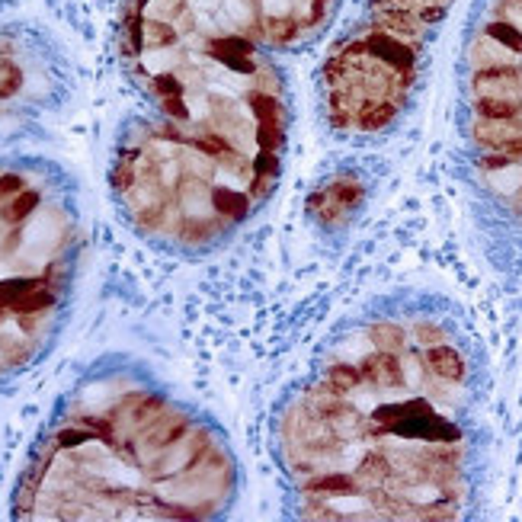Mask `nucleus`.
Here are the masks:
<instances>
[{"instance_id": "obj_5", "label": "nucleus", "mask_w": 522, "mask_h": 522, "mask_svg": "<svg viewBox=\"0 0 522 522\" xmlns=\"http://www.w3.org/2000/svg\"><path fill=\"white\" fill-rule=\"evenodd\" d=\"M455 163L484 256L522 282V0H487L471 26Z\"/></svg>"}, {"instance_id": "obj_2", "label": "nucleus", "mask_w": 522, "mask_h": 522, "mask_svg": "<svg viewBox=\"0 0 522 522\" xmlns=\"http://www.w3.org/2000/svg\"><path fill=\"white\" fill-rule=\"evenodd\" d=\"M241 471L224 433L131 360H99L42 426L16 519H218Z\"/></svg>"}, {"instance_id": "obj_3", "label": "nucleus", "mask_w": 522, "mask_h": 522, "mask_svg": "<svg viewBox=\"0 0 522 522\" xmlns=\"http://www.w3.org/2000/svg\"><path fill=\"white\" fill-rule=\"evenodd\" d=\"M286 141V90L273 61H263L131 119L112 151V199L151 247L212 254L273 196Z\"/></svg>"}, {"instance_id": "obj_4", "label": "nucleus", "mask_w": 522, "mask_h": 522, "mask_svg": "<svg viewBox=\"0 0 522 522\" xmlns=\"http://www.w3.org/2000/svg\"><path fill=\"white\" fill-rule=\"evenodd\" d=\"M84 244V205L71 173L46 157H0V388L52 353Z\"/></svg>"}, {"instance_id": "obj_1", "label": "nucleus", "mask_w": 522, "mask_h": 522, "mask_svg": "<svg viewBox=\"0 0 522 522\" xmlns=\"http://www.w3.org/2000/svg\"><path fill=\"white\" fill-rule=\"evenodd\" d=\"M487 375L455 301L379 295L324 339L273 413L298 519H468L487 462Z\"/></svg>"}]
</instances>
